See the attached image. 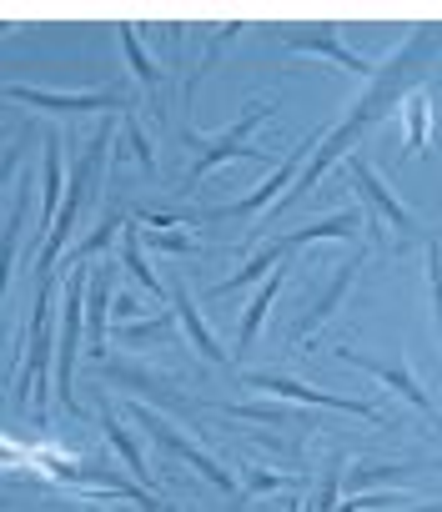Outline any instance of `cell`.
I'll list each match as a JSON object with an SVG mask.
<instances>
[{"label": "cell", "instance_id": "cell-1", "mask_svg": "<svg viewBox=\"0 0 442 512\" xmlns=\"http://www.w3.org/2000/svg\"><path fill=\"white\" fill-rule=\"evenodd\" d=\"M111 151V121L91 136V151L76 161V176H71V196H66V206H61V216H56V231L46 236V246H41V256H36V272H41V282L56 272V262H66V241H71V231H76V216H81V206L96 196V181H101V171H106V156Z\"/></svg>", "mask_w": 442, "mask_h": 512}, {"label": "cell", "instance_id": "cell-2", "mask_svg": "<svg viewBox=\"0 0 442 512\" xmlns=\"http://www.w3.org/2000/svg\"><path fill=\"white\" fill-rule=\"evenodd\" d=\"M272 111H277V101H252V106L237 116V126H232L227 136H216V141H201V136H196V126H181V141L196 151V161H191V171H186V186H201L221 161H267V166L277 171L282 161H272L267 151H252V146H247V131H252V126H262Z\"/></svg>", "mask_w": 442, "mask_h": 512}, {"label": "cell", "instance_id": "cell-3", "mask_svg": "<svg viewBox=\"0 0 442 512\" xmlns=\"http://www.w3.org/2000/svg\"><path fill=\"white\" fill-rule=\"evenodd\" d=\"M86 287H91V267L71 272L66 317H61V337H56V402L71 417H81V402H76V357H81V337H86Z\"/></svg>", "mask_w": 442, "mask_h": 512}, {"label": "cell", "instance_id": "cell-4", "mask_svg": "<svg viewBox=\"0 0 442 512\" xmlns=\"http://www.w3.org/2000/svg\"><path fill=\"white\" fill-rule=\"evenodd\" d=\"M322 136L327 131H312L307 141H297L287 156H282V166L262 181V186H252L247 196H237V201H227V206H216V211H196V221H247V216H257V211H267V206H277L282 196L277 191H292L297 186V176L307 171V156H317V146H322Z\"/></svg>", "mask_w": 442, "mask_h": 512}, {"label": "cell", "instance_id": "cell-5", "mask_svg": "<svg viewBox=\"0 0 442 512\" xmlns=\"http://www.w3.org/2000/svg\"><path fill=\"white\" fill-rule=\"evenodd\" d=\"M131 417H136V427H141V432H151V442H156L161 452H171V457L191 462V467H196V472H201V477H206L216 492H227V497L237 492V477H232L227 467H221V462H216L206 447H196L191 437H181V432H176V427H171V422H166L156 407H146V402H131Z\"/></svg>", "mask_w": 442, "mask_h": 512}, {"label": "cell", "instance_id": "cell-6", "mask_svg": "<svg viewBox=\"0 0 442 512\" xmlns=\"http://www.w3.org/2000/svg\"><path fill=\"white\" fill-rule=\"evenodd\" d=\"M51 302H56V287H51V277L41 282V297H36V312H31V357H26V372H16V382H11V397H16V407L26 402V392H36V402L46 407V367H51V357H56V347H51Z\"/></svg>", "mask_w": 442, "mask_h": 512}, {"label": "cell", "instance_id": "cell-7", "mask_svg": "<svg viewBox=\"0 0 442 512\" xmlns=\"http://www.w3.org/2000/svg\"><path fill=\"white\" fill-rule=\"evenodd\" d=\"M347 176H352L357 196H362V201H367V206H372V211H377V216H382V221L397 231V246H407V241L422 231V226H417V216H412V211L397 201V191H392V186H387V181L372 171V161H367L362 151H352V156H347Z\"/></svg>", "mask_w": 442, "mask_h": 512}, {"label": "cell", "instance_id": "cell-8", "mask_svg": "<svg viewBox=\"0 0 442 512\" xmlns=\"http://www.w3.org/2000/svg\"><path fill=\"white\" fill-rule=\"evenodd\" d=\"M332 357L337 362H347V367H362L367 377H377L387 392H397L402 402H412L417 412H427V417H437V407H432V397L417 387V377H412V367H407V357L402 352H392V357H367V352H357V347H332Z\"/></svg>", "mask_w": 442, "mask_h": 512}, {"label": "cell", "instance_id": "cell-9", "mask_svg": "<svg viewBox=\"0 0 442 512\" xmlns=\"http://www.w3.org/2000/svg\"><path fill=\"white\" fill-rule=\"evenodd\" d=\"M242 387L252 392H272L282 402H307V407H332V412H352V417H367V422H382V412L362 397H337V392H322V387H307L297 377H277V372H247Z\"/></svg>", "mask_w": 442, "mask_h": 512}, {"label": "cell", "instance_id": "cell-10", "mask_svg": "<svg viewBox=\"0 0 442 512\" xmlns=\"http://www.w3.org/2000/svg\"><path fill=\"white\" fill-rule=\"evenodd\" d=\"M362 262H367V251H352L347 262L337 267V277H332V282L317 292V302H312V307H302L297 327L287 332V347H302V342H312V337H317V332H322V327L337 317V307L347 302V292H352V287H357V277H362Z\"/></svg>", "mask_w": 442, "mask_h": 512}, {"label": "cell", "instance_id": "cell-11", "mask_svg": "<svg viewBox=\"0 0 442 512\" xmlns=\"http://www.w3.org/2000/svg\"><path fill=\"white\" fill-rule=\"evenodd\" d=\"M277 41L292 46V51H307V56H327V61H337L342 71H352V76H362V81H377V66H372L367 56L347 51V46L337 41V26H277Z\"/></svg>", "mask_w": 442, "mask_h": 512}, {"label": "cell", "instance_id": "cell-12", "mask_svg": "<svg viewBox=\"0 0 442 512\" xmlns=\"http://www.w3.org/2000/svg\"><path fill=\"white\" fill-rule=\"evenodd\" d=\"M6 101H26V106H36V111H56V116H76V111H126V116H131V96H121V91H81V96H61V91L6 86Z\"/></svg>", "mask_w": 442, "mask_h": 512}, {"label": "cell", "instance_id": "cell-13", "mask_svg": "<svg viewBox=\"0 0 442 512\" xmlns=\"http://www.w3.org/2000/svg\"><path fill=\"white\" fill-rule=\"evenodd\" d=\"M357 231H367V221H362L357 206H347V211H332V216H322L312 226H297V231L277 236V246L282 251H297V246H312V241H352Z\"/></svg>", "mask_w": 442, "mask_h": 512}, {"label": "cell", "instance_id": "cell-14", "mask_svg": "<svg viewBox=\"0 0 442 512\" xmlns=\"http://www.w3.org/2000/svg\"><path fill=\"white\" fill-rule=\"evenodd\" d=\"M106 302H116V272L111 267H91V287H86V342L91 357L106 362Z\"/></svg>", "mask_w": 442, "mask_h": 512}, {"label": "cell", "instance_id": "cell-15", "mask_svg": "<svg viewBox=\"0 0 442 512\" xmlns=\"http://www.w3.org/2000/svg\"><path fill=\"white\" fill-rule=\"evenodd\" d=\"M171 312L181 317V327H186L191 347H196V352H201L206 362H227V357H232L227 347H221V342H216V337L206 332V322H201V307H196V297L186 292V282H176V287H171Z\"/></svg>", "mask_w": 442, "mask_h": 512}, {"label": "cell", "instance_id": "cell-16", "mask_svg": "<svg viewBox=\"0 0 442 512\" xmlns=\"http://www.w3.org/2000/svg\"><path fill=\"white\" fill-rule=\"evenodd\" d=\"M282 282H287V262L257 287V297L247 302V312H242V332H237V352H232V362H242L247 352H252V342H257V332H262V322H267V312H272V302H277V292H282Z\"/></svg>", "mask_w": 442, "mask_h": 512}, {"label": "cell", "instance_id": "cell-17", "mask_svg": "<svg viewBox=\"0 0 442 512\" xmlns=\"http://www.w3.org/2000/svg\"><path fill=\"white\" fill-rule=\"evenodd\" d=\"M402 126H407V141H402V156L417 161L432 151V96L427 86H417L407 101H402Z\"/></svg>", "mask_w": 442, "mask_h": 512}, {"label": "cell", "instance_id": "cell-18", "mask_svg": "<svg viewBox=\"0 0 442 512\" xmlns=\"http://www.w3.org/2000/svg\"><path fill=\"white\" fill-rule=\"evenodd\" d=\"M101 377H111L116 387H131V392H146L156 402H166L171 412H186V402L171 392V377L161 372H141V367H126V362H101Z\"/></svg>", "mask_w": 442, "mask_h": 512}, {"label": "cell", "instance_id": "cell-19", "mask_svg": "<svg viewBox=\"0 0 442 512\" xmlns=\"http://www.w3.org/2000/svg\"><path fill=\"white\" fill-rule=\"evenodd\" d=\"M41 166H46V196H41V246H46V236L56 231V216H61V136H41Z\"/></svg>", "mask_w": 442, "mask_h": 512}, {"label": "cell", "instance_id": "cell-20", "mask_svg": "<svg viewBox=\"0 0 442 512\" xmlns=\"http://www.w3.org/2000/svg\"><path fill=\"white\" fill-rule=\"evenodd\" d=\"M121 267L151 292V297H166V287H161V277L151 272V262H146V251H141V226L136 221H126V231H121Z\"/></svg>", "mask_w": 442, "mask_h": 512}, {"label": "cell", "instance_id": "cell-21", "mask_svg": "<svg viewBox=\"0 0 442 512\" xmlns=\"http://www.w3.org/2000/svg\"><path fill=\"white\" fill-rule=\"evenodd\" d=\"M282 256H287V251H282L277 241H267V246H262V251L252 256V262H247V267H242L237 277H227V282H221V287H216L211 297H227V292H242L247 282H262V277H272V272L282 267Z\"/></svg>", "mask_w": 442, "mask_h": 512}, {"label": "cell", "instance_id": "cell-22", "mask_svg": "<svg viewBox=\"0 0 442 512\" xmlns=\"http://www.w3.org/2000/svg\"><path fill=\"white\" fill-rule=\"evenodd\" d=\"M101 432H106V442H111V447L126 457V467H131V472H136V477L151 487V467H146V452H141V442H136V437H131V432H126V427H121L111 412H101Z\"/></svg>", "mask_w": 442, "mask_h": 512}, {"label": "cell", "instance_id": "cell-23", "mask_svg": "<svg viewBox=\"0 0 442 512\" xmlns=\"http://www.w3.org/2000/svg\"><path fill=\"white\" fill-rule=\"evenodd\" d=\"M407 477H412V467H402V462H362L357 472H347V487H357V492H372V487H407Z\"/></svg>", "mask_w": 442, "mask_h": 512}, {"label": "cell", "instance_id": "cell-24", "mask_svg": "<svg viewBox=\"0 0 442 512\" xmlns=\"http://www.w3.org/2000/svg\"><path fill=\"white\" fill-rule=\"evenodd\" d=\"M121 231H126V211H106V216H101V221L91 226V236L71 246V256H66V267H76L81 256H96V251H106V246H111V241H116Z\"/></svg>", "mask_w": 442, "mask_h": 512}, {"label": "cell", "instance_id": "cell-25", "mask_svg": "<svg viewBox=\"0 0 442 512\" xmlns=\"http://www.w3.org/2000/svg\"><path fill=\"white\" fill-rule=\"evenodd\" d=\"M116 337L121 342H131V347H141V342H171L176 337V312H161V317H151V322H121L116 327Z\"/></svg>", "mask_w": 442, "mask_h": 512}, {"label": "cell", "instance_id": "cell-26", "mask_svg": "<svg viewBox=\"0 0 442 512\" xmlns=\"http://www.w3.org/2000/svg\"><path fill=\"white\" fill-rule=\"evenodd\" d=\"M121 46H126V61H131V71H136V81H141L146 91H161V71H156V61L146 56V46H141V36H136V26H121Z\"/></svg>", "mask_w": 442, "mask_h": 512}, {"label": "cell", "instance_id": "cell-27", "mask_svg": "<svg viewBox=\"0 0 442 512\" xmlns=\"http://www.w3.org/2000/svg\"><path fill=\"white\" fill-rule=\"evenodd\" d=\"M221 417H242V422H267V427H282L292 422V407L287 402H227Z\"/></svg>", "mask_w": 442, "mask_h": 512}, {"label": "cell", "instance_id": "cell-28", "mask_svg": "<svg viewBox=\"0 0 442 512\" xmlns=\"http://www.w3.org/2000/svg\"><path fill=\"white\" fill-rule=\"evenodd\" d=\"M427 297L437 312V342H442V241L427 236Z\"/></svg>", "mask_w": 442, "mask_h": 512}, {"label": "cell", "instance_id": "cell-29", "mask_svg": "<svg viewBox=\"0 0 442 512\" xmlns=\"http://www.w3.org/2000/svg\"><path fill=\"white\" fill-rule=\"evenodd\" d=\"M26 191H31V176L26 186L11 196V211H6V256H11V272H16V256H21V221H26Z\"/></svg>", "mask_w": 442, "mask_h": 512}, {"label": "cell", "instance_id": "cell-30", "mask_svg": "<svg viewBox=\"0 0 442 512\" xmlns=\"http://www.w3.org/2000/svg\"><path fill=\"white\" fill-rule=\"evenodd\" d=\"M126 146H131V156L141 161V171H146V176H156V146H151V136L141 131V121H136V111L126 116Z\"/></svg>", "mask_w": 442, "mask_h": 512}, {"label": "cell", "instance_id": "cell-31", "mask_svg": "<svg viewBox=\"0 0 442 512\" xmlns=\"http://www.w3.org/2000/svg\"><path fill=\"white\" fill-rule=\"evenodd\" d=\"M337 492H342V457H332V467L322 472V487H317V497H312V512H337V507H342Z\"/></svg>", "mask_w": 442, "mask_h": 512}, {"label": "cell", "instance_id": "cell-32", "mask_svg": "<svg viewBox=\"0 0 442 512\" xmlns=\"http://www.w3.org/2000/svg\"><path fill=\"white\" fill-rule=\"evenodd\" d=\"M282 487H297L292 472H272V467H247V492L262 497V492H282Z\"/></svg>", "mask_w": 442, "mask_h": 512}, {"label": "cell", "instance_id": "cell-33", "mask_svg": "<svg viewBox=\"0 0 442 512\" xmlns=\"http://www.w3.org/2000/svg\"><path fill=\"white\" fill-rule=\"evenodd\" d=\"M146 246H161V251L191 256V251H196V236H181V231H146Z\"/></svg>", "mask_w": 442, "mask_h": 512}, {"label": "cell", "instance_id": "cell-34", "mask_svg": "<svg viewBox=\"0 0 442 512\" xmlns=\"http://www.w3.org/2000/svg\"><path fill=\"white\" fill-rule=\"evenodd\" d=\"M111 307H116V327H121V322H136V317H141V302H136V297H116Z\"/></svg>", "mask_w": 442, "mask_h": 512}, {"label": "cell", "instance_id": "cell-35", "mask_svg": "<svg viewBox=\"0 0 442 512\" xmlns=\"http://www.w3.org/2000/svg\"><path fill=\"white\" fill-rule=\"evenodd\" d=\"M407 512H442V497L437 502H422V507H407Z\"/></svg>", "mask_w": 442, "mask_h": 512}, {"label": "cell", "instance_id": "cell-36", "mask_svg": "<svg viewBox=\"0 0 442 512\" xmlns=\"http://www.w3.org/2000/svg\"><path fill=\"white\" fill-rule=\"evenodd\" d=\"M166 512H176V507H166Z\"/></svg>", "mask_w": 442, "mask_h": 512}, {"label": "cell", "instance_id": "cell-37", "mask_svg": "<svg viewBox=\"0 0 442 512\" xmlns=\"http://www.w3.org/2000/svg\"><path fill=\"white\" fill-rule=\"evenodd\" d=\"M106 512H111V507H106Z\"/></svg>", "mask_w": 442, "mask_h": 512}]
</instances>
